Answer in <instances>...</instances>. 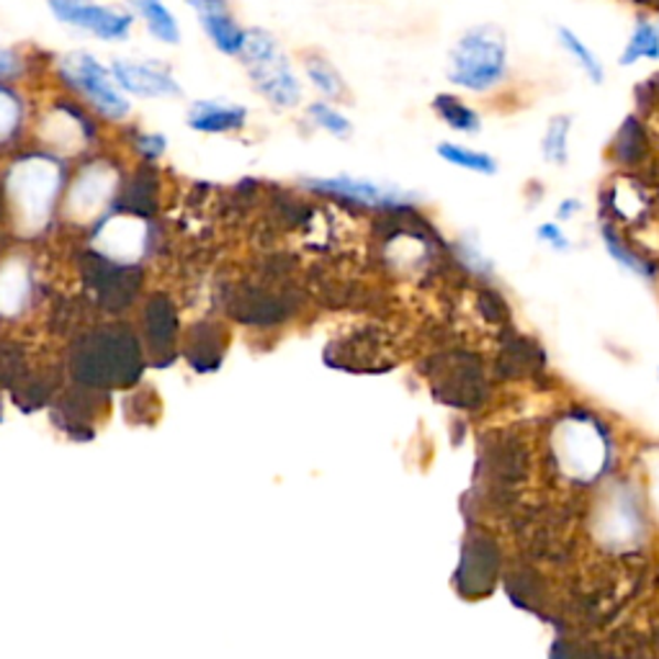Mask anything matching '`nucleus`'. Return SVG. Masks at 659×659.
Segmentation results:
<instances>
[{
    "label": "nucleus",
    "instance_id": "obj_14",
    "mask_svg": "<svg viewBox=\"0 0 659 659\" xmlns=\"http://www.w3.org/2000/svg\"><path fill=\"white\" fill-rule=\"evenodd\" d=\"M554 36H557V44L562 47V52L566 57L572 60L574 65H577V71L585 75V78L593 83V86H603L605 83V65L597 52L590 47L585 36L580 32H574L572 26L566 24H557L554 26Z\"/></svg>",
    "mask_w": 659,
    "mask_h": 659
},
{
    "label": "nucleus",
    "instance_id": "obj_25",
    "mask_svg": "<svg viewBox=\"0 0 659 659\" xmlns=\"http://www.w3.org/2000/svg\"><path fill=\"white\" fill-rule=\"evenodd\" d=\"M580 202L577 198H566V202H562V206L557 209V219H570L574 212H580Z\"/></svg>",
    "mask_w": 659,
    "mask_h": 659
},
{
    "label": "nucleus",
    "instance_id": "obj_19",
    "mask_svg": "<svg viewBox=\"0 0 659 659\" xmlns=\"http://www.w3.org/2000/svg\"><path fill=\"white\" fill-rule=\"evenodd\" d=\"M306 117H310L314 127L327 132L330 137H338V140H348L354 134V121L335 106V101H327V98L306 106Z\"/></svg>",
    "mask_w": 659,
    "mask_h": 659
},
{
    "label": "nucleus",
    "instance_id": "obj_12",
    "mask_svg": "<svg viewBox=\"0 0 659 659\" xmlns=\"http://www.w3.org/2000/svg\"><path fill=\"white\" fill-rule=\"evenodd\" d=\"M641 63H659V19L636 17L624 47L618 52L620 67H636Z\"/></svg>",
    "mask_w": 659,
    "mask_h": 659
},
{
    "label": "nucleus",
    "instance_id": "obj_6",
    "mask_svg": "<svg viewBox=\"0 0 659 659\" xmlns=\"http://www.w3.org/2000/svg\"><path fill=\"white\" fill-rule=\"evenodd\" d=\"M60 173L55 163L44 158L24 160L11 173V194L17 198L19 212L26 217V225H42L50 212V202L55 196Z\"/></svg>",
    "mask_w": 659,
    "mask_h": 659
},
{
    "label": "nucleus",
    "instance_id": "obj_5",
    "mask_svg": "<svg viewBox=\"0 0 659 659\" xmlns=\"http://www.w3.org/2000/svg\"><path fill=\"white\" fill-rule=\"evenodd\" d=\"M557 462L566 477L590 482L608 466V439L590 418H566L554 435Z\"/></svg>",
    "mask_w": 659,
    "mask_h": 659
},
{
    "label": "nucleus",
    "instance_id": "obj_20",
    "mask_svg": "<svg viewBox=\"0 0 659 659\" xmlns=\"http://www.w3.org/2000/svg\"><path fill=\"white\" fill-rule=\"evenodd\" d=\"M24 117V104L9 83H0V142L17 132Z\"/></svg>",
    "mask_w": 659,
    "mask_h": 659
},
{
    "label": "nucleus",
    "instance_id": "obj_22",
    "mask_svg": "<svg viewBox=\"0 0 659 659\" xmlns=\"http://www.w3.org/2000/svg\"><path fill=\"white\" fill-rule=\"evenodd\" d=\"M134 148L148 160H158L168 148V140L160 132H140L134 137Z\"/></svg>",
    "mask_w": 659,
    "mask_h": 659
},
{
    "label": "nucleus",
    "instance_id": "obj_2",
    "mask_svg": "<svg viewBox=\"0 0 659 659\" xmlns=\"http://www.w3.org/2000/svg\"><path fill=\"white\" fill-rule=\"evenodd\" d=\"M240 65L248 73V80L256 94L273 109H296L304 98V80L299 75L294 60L287 55L279 36L268 29L248 26Z\"/></svg>",
    "mask_w": 659,
    "mask_h": 659
},
{
    "label": "nucleus",
    "instance_id": "obj_17",
    "mask_svg": "<svg viewBox=\"0 0 659 659\" xmlns=\"http://www.w3.org/2000/svg\"><path fill=\"white\" fill-rule=\"evenodd\" d=\"M570 132H572V117L570 114H557L549 119L547 129L541 137V155L551 165H566L570 160Z\"/></svg>",
    "mask_w": 659,
    "mask_h": 659
},
{
    "label": "nucleus",
    "instance_id": "obj_18",
    "mask_svg": "<svg viewBox=\"0 0 659 659\" xmlns=\"http://www.w3.org/2000/svg\"><path fill=\"white\" fill-rule=\"evenodd\" d=\"M439 158L446 160L449 165L462 168V171L469 173H479V175H495L497 173V160L489 155V152L482 150H472L466 144H456V142H441L439 148Z\"/></svg>",
    "mask_w": 659,
    "mask_h": 659
},
{
    "label": "nucleus",
    "instance_id": "obj_16",
    "mask_svg": "<svg viewBox=\"0 0 659 659\" xmlns=\"http://www.w3.org/2000/svg\"><path fill=\"white\" fill-rule=\"evenodd\" d=\"M111 191V173L106 168H88L86 173L80 175L78 186L73 188L71 204L80 212H94L104 204V198L109 196Z\"/></svg>",
    "mask_w": 659,
    "mask_h": 659
},
{
    "label": "nucleus",
    "instance_id": "obj_7",
    "mask_svg": "<svg viewBox=\"0 0 659 659\" xmlns=\"http://www.w3.org/2000/svg\"><path fill=\"white\" fill-rule=\"evenodd\" d=\"M111 71L129 98L163 101V98H179L183 94L175 73L165 63H160V60L114 57Z\"/></svg>",
    "mask_w": 659,
    "mask_h": 659
},
{
    "label": "nucleus",
    "instance_id": "obj_10",
    "mask_svg": "<svg viewBox=\"0 0 659 659\" xmlns=\"http://www.w3.org/2000/svg\"><path fill=\"white\" fill-rule=\"evenodd\" d=\"M250 111L242 104L233 101H214V98H204V101H194L186 114V125L198 134H229L240 132L248 125Z\"/></svg>",
    "mask_w": 659,
    "mask_h": 659
},
{
    "label": "nucleus",
    "instance_id": "obj_24",
    "mask_svg": "<svg viewBox=\"0 0 659 659\" xmlns=\"http://www.w3.org/2000/svg\"><path fill=\"white\" fill-rule=\"evenodd\" d=\"M536 237H539L541 242H549L551 248L559 252L570 250V237H566L564 229L554 225V222H547V225H541L539 229H536Z\"/></svg>",
    "mask_w": 659,
    "mask_h": 659
},
{
    "label": "nucleus",
    "instance_id": "obj_8",
    "mask_svg": "<svg viewBox=\"0 0 659 659\" xmlns=\"http://www.w3.org/2000/svg\"><path fill=\"white\" fill-rule=\"evenodd\" d=\"M186 3L212 47L225 57H240L248 26L237 19L233 0H186Z\"/></svg>",
    "mask_w": 659,
    "mask_h": 659
},
{
    "label": "nucleus",
    "instance_id": "obj_15",
    "mask_svg": "<svg viewBox=\"0 0 659 659\" xmlns=\"http://www.w3.org/2000/svg\"><path fill=\"white\" fill-rule=\"evenodd\" d=\"M433 111H435V117H439L449 129H454V132H462V134H479L482 132L479 111L474 109V106L466 104L464 98H458L454 94L435 96Z\"/></svg>",
    "mask_w": 659,
    "mask_h": 659
},
{
    "label": "nucleus",
    "instance_id": "obj_4",
    "mask_svg": "<svg viewBox=\"0 0 659 659\" xmlns=\"http://www.w3.org/2000/svg\"><path fill=\"white\" fill-rule=\"evenodd\" d=\"M50 17L67 29L83 32L104 44L129 42L137 19L127 6H114L106 0H44Z\"/></svg>",
    "mask_w": 659,
    "mask_h": 659
},
{
    "label": "nucleus",
    "instance_id": "obj_13",
    "mask_svg": "<svg viewBox=\"0 0 659 659\" xmlns=\"http://www.w3.org/2000/svg\"><path fill=\"white\" fill-rule=\"evenodd\" d=\"M302 75L322 98H327V101H341V98H346L348 94L346 78H343L333 60L325 57L317 50H310L302 55Z\"/></svg>",
    "mask_w": 659,
    "mask_h": 659
},
{
    "label": "nucleus",
    "instance_id": "obj_23",
    "mask_svg": "<svg viewBox=\"0 0 659 659\" xmlns=\"http://www.w3.org/2000/svg\"><path fill=\"white\" fill-rule=\"evenodd\" d=\"M605 245H608L611 256H613V258H616V260H620V263H624V266H626V268H628V271H631V273H636V276H649V273H651V271H649V268H647V266H644L639 258H634V256H631V252H628V250L624 248V245H618L616 240H613V237H611L608 233H605Z\"/></svg>",
    "mask_w": 659,
    "mask_h": 659
},
{
    "label": "nucleus",
    "instance_id": "obj_9",
    "mask_svg": "<svg viewBox=\"0 0 659 659\" xmlns=\"http://www.w3.org/2000/svg\"><path fill=\"white\" fill-rule=\"evenodd\" d=\"M306 186L317 194H327L343 202L369 206V209H389V206H402L412 202V194L408 191L389 186V183H379L371 179H358V175H327V179H310Z\"/></svg>",
    "mask_w": 659,
    "mask_h": 659
},
{
    "label": "nucleus",
    "instance_id": "obj_11",
    "mask_svg": "<svg viewBox=\"0 0 659 659\" xmlns=\"http://www.w3.org/2000/svg\"><path fill=\"white\" fill-rule=\"evenodd\" d=\"M127 9L134 13L137 24H142L155 42L165 47H179L183 42L181 19L175 17L168 0H127Z\"/></svg>",
    "mask_w": 659,
    "mask_h": 659
},
{
    "label": "nucleus",
    "instance_id": "obj_1",
    "mask_svg": "<svg viewBox=\"0 0 659 659\" xmlns=\"http://www.w3.org/2000/svg\"><path fill=\"white\" fill-rule=\"evenodd\" d=\"M510 42L500 24L482 21L464 29L446 55V80L458 90L487 96L510 80Z\"/></svg>",
    "mask_w": 659,
    "mask_h": 659
},
{
    "label": "nucleus",
    "instance_id": "obj_21",
    "mask_svg": "<svg viewBox=\"0 0 659 659\" xmlns=\"http://www.w3.org/2000/svg\"><path fill=\"white\" fill-rule=\"evenodd\" d=\"M29 67V55L19 47H0V83H17Z\"/></svg>",
    "mask_w": 659,
    "mask_h": 659
},
{
    "label": "nucleus",
    "instance_id": "obj_3",
    "mask_svg": "<svg viewBox=\"0 0 659 659\" xmlns=\"http://www.w3.org/2000/svg\"><path fill=\"white\" fill-rule=\"evenodd\" d=\"M55 75L60 83L78 96L90 111L106 121H127L132 114V98L125 94L119 80L114 78L111 63L88 50H71L55 57Z\"/></svg>",
    "mask_w": 659,
    "mask_h": 659
}]
</instances>
